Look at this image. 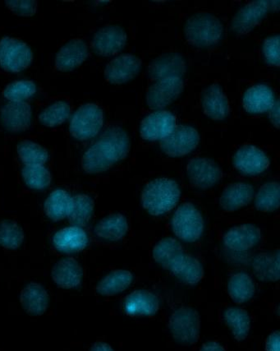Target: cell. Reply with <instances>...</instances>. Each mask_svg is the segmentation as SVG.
<instances>
[{"label":"cell","instance_id":"cell-1","mask_svg":"<svg viewBox=\"0 0 280 351\" xmlns=\"http://www.w3.org/2000/svg\"><path fill=\"white\" fill-rule=\"evenodd\" d=\"M131 141L125 130L111 126L86 151L81 158V167L88 174H100L109 171L127 158Z\"/></svg>","mask_w":280,"mask_h":351},{"label":"cell","instance_id":"cell-2","mask_svg":"<svg viewBox=\"0 0 280 351\" xmlns=\"http://www.w3.org/2000/svg\"><path fill=\"white\" fill-rule=\"evenodd\" d=\"M152 256L160 267L188 286H196L203 278V264L175 239L164 238L160 241L155 245Z\"/></svg>","mask_w":280,"mask_h":351},{"label":"cell","instance_id":"cell-3","mask_svg":"<svg viewBox=\"0 0 280 351\" xmlns=\"http://www.w3.org/2000/svg\"><path fill=\"white\" fill-rule=\"evenodd\" d=\"M181 190L176 181L159 178L148 183L141 194L143 208L153 217L170 213L179 202Z\"/></svg>","mask_w":280,"mask_h":351},{"label":"cell","instance_id":"cell-4","mask_svg":"<svg viewBox=\"0 0 280 351\" xmlns=\"http://www.w3.org/2000/svg\"><path fill=\"white\" fill-rule=\"evenodd\" d=\"M184 35L188 43L197 48L214 47L224 35V26L216 16L199 12L187 20Z\"/></svg>","mask_w":280,"mask_h":351},{"label":"cell","instance_id":"cell-5","mask_svg":"<svg viewBox=\"0 0 280 351\" xmlns=\"http://www.w3.org/2000/svg\"><path fill=\"white\" fill-rule=\"evenodd\" d=\"M173 232L184 242L194 243L203 237L205 222L203 215L191 202L180 205L171 219Z\"/></svg>","mask_w":280,"mask_h":351},{"label":"cell","instance_id":"cell-6","mask_svg":"<svg viewBox=\"0 0 280 351\" xmlns=\"http://www.w3.org/2000/svg\"><path fill=\"white\" fill-rule=\"evenodd\" d=\"M104 125V113L93 103L82 105L74 113L70 121L69 131L79 141L92 139L100 133Z\"/></svg>","mask_w":280,"mask_h":351},{"label":"cell","instance_id":"cell-7","mask_svg":"<svg viewBox=\"0 0 280 351\" xmlns=\"http://www.w3.org/2000/svg\"><path fill=\"white\" fill-rule=\"evenodd\" d=\"M200 325L199 313L192 308L182 307L172 313L168 328L177 342L191 346L199 339Z\"/></svg>","mask_w":280,"mask_h":351},{"label":"cell","instance_id":"cell-8","mask_svg":"<svg viewBox=\"0 0 280 351\" xmlns=\"http://www.w3.org/2000/svg\"><path fill=\"white\" fill-rule=\"evenodd\" d=\"M31 49L24 41L12 37L0 40V68L8 73L24 71L32 63Z\"/></svg>","mask_w":280,"mask_h":351},{"label":"cell","instance_id":"cell-9","mask_svg":"<svg viewBox=\"0 0 280 351\" xmlns=\"http://www.w3.org/2000/svg\"><path fill=\"white\" fill-rule=\"evenodd\" d=\"M200 143V135L195 128L178 125L160 143V149L171 158H181L194 151Z\"/></svg>","mask_w":280,"mask_h":351},{"label":"cell","instance_id":"cell-10","mask_svg":"<svg viewBox=\"0 0 280 351\" xmlns=\"http://www.w3.org/2000/svg\"><path fill=\"white\" fill-rule=\"evenodd\" d=\"M187 175L193 187L205 190L219 183L223 177V171L212 160L196 158L189 160Z\"/></svg>","mask_w":280,"mask_h":351},{"label":"cell","instance_id":"cell-11","mask_svg":"<svg viewBox=\"0 0 280 351\" xmlns=\"http://www.w3.org/2000/svg\"><path fill=\"white\" fill-rule=\"evenodd\" d=\"M183 81L179 77H168L157 80L147 93V104L153 110L164 108L172 104L183 90Z\"/></svg>","mask_w":280,"mask_h":351},{"label":"cell","instance_id":"cell-12","mask_svg":"<svg viewBox=\"0 0 280 351\" xmlns=\"http://www.w3.org/2000/svg\"><path fill=\"white\" fill-rule=\"evenodd\" d=\"M176 126L174 114L168 110H158L142 119L139 133L146 141H162L174 131Z\"/></svg>","mask_w":280,"mask_h":351},{"label":"cell","instance_id":"cell-13","mask_svg":"<svg viewBox=\"0 0 280 351\" xmlns=\"http://www.w3.org/2000/svg\"><path fill=\"white\" fill-rule=\"evenodd\" d=\"M270 11V1L258 0L246 4L237 12L231 23V29L236 35L242 36L252 32Z\"/></svg>","mask_w":280,"mask_h":351},{"label":"cell","instance_id":"cell-14","mask_svg":"<svg viewBox=\"0 0 280 351\" xmlns=\"http://www.w3.org/2000/svg\"><path fill=\"white\" fill-rule=\"evenodd\" d=\"M270 164V159L265 152L253 145L240 147L233 158V167L245 176L261 175L269 168Z\"/></svg>","mask_w":280,"mask_h":351},{"label":"cell","instance_id":"cell-15","mask_svg":"<svg viewBox=\"0 0 280 351\" xmlns=\"http://www.w3.org/2000/svg\"><path fill=\"white\" fill-rule=\"evenodd\" d=\"M142 60L133 55L119 56L106 65L104 75L105 80L111 84H126L133 80L141 71Z\"/></svg>","mask_w":280,"mask_h":351},{"label":"cell","instance_id":"cell-16","mask_svg":"<svg viewBox=\"0 0 280 351\" xmlns=\"http://www.w3.org/2000/svg\"><path fill=\"white\" fill-rule=\"evenodd\" d=\"M127 40L125 29L118 26H106L96 32L92 47L97 55L108 57L120 52L125 48Z\"/></svg>","mask_w":280,"mask_h":351},{"label":"cell","instance_id":"cell-17","mask_svg":"<svg viewBox=\"0 0 280 351\" xmlns=\"http://www.w3.org/2000/svg\"><path fill=\"white\" fill-rule=\"evenodd\" d=\"M31 119V106L26 101L7 103L0 110V123L4 130L10 133L28 130Z\"/></svg>","mask_w":280,"mask_h":351},{"label":"cell","instance_id":"cell-18","mask_svg":"<svg viewBox=\"0 0 280 351\" xmlns=\"http://www.w3.org/2000/svg\"><path fill=\"white\" fill-rule=\"evenodd\" d=\"M89 56L88 45L84 40L75 38L69 40L57 53L55 69L60 72H71L80 67Z\"/></svg>","mask_w":280,"mask_h":351},{"label":"cell","instance_id":"cell-19","mask_svg":"<svg viewBox=\"0 0 280 351\" xmlns=\"http://www.w3.org/2000/svg\"><path fill=\"white\" fill-rule=\"evenodd\" d=\"M262 231L253 224L233 227L224 235V245L228 250L244 252L256 247L262 239Z\"/></svg>","mask_w":280,"mask_h":351},{"label":"cell","instance_id":"cell-20","mask_svg":"<svg viewBox=\"0 0 280 351\" xmlns=\"http://www.w3.org/2000/svg\"><path fill=\"white\" fill-rule=\"evenodd\" d=\"M186 71L187 65L183 57L179 53H170L152 61L147 73L151 80L157 81L168 77L182 78Z\"/></svg>","mask_w":280,"mask_h":351},{"label":"cell","instance_id":"cell-21","mask_svg":"<svg viewBox=\"0 0 280 351\" xmlns=\"http://www.w3.org/2000/svg\"><path fill=\"white\" fill-rule=\"evenodd\" d=\"M123 308L129 317H151L159 311L160 300L158 297L151 291H135L123 300Z\"/></svg>","mask_w":280,"mask_h":351},{"label":"cell","instance_id":"cell-22","mask_svg":"<svg viewBox=\"0 0 280 351\" xmlns=\"http://www.w3.org/2000/svg\"><path fill=\"white\" fill-rule=\"evenodd\" d=\"M201 106L205 114L213 121H224L229 117V100L219 84H212L204 90Z\"/></svg>","mask_w":280,"mask_h":351},{"label":"cell","instance_id":"cell-23","mask_svg":"<svg viewBox=\"0 0 280 351\" xmlns=\"http://www.w3.org/2000/svg\"><path fill=\"white\" fill-rule=\"evenodd\" d=\"M254 194L252 185L244 182H238L226 187L220 197V205L225 212H236L250 204L253 200Z\"/></svg>","mask_w":280,"mask_h":351},{"label":"cell","instance_id":"cell-24","mask_svg":"<svg viewBox=\"0 0 280 351\" xmlns=\"http://www.w3.org/2000/svg\"><path fill=\"white\" fill-rule=\"evenodd\" d=\"M275 102L273 90L264 84H257L246 90L242 106L246 112L253 114L268 112Z\"/></svg>","mask_w":280,"mask_h":351},{"label":"cell","instance_id":"cell-25","mask_svg":"<svg viewBox=\"0 0 280 351\" xmlns=\"http://www.w3.org/2000/svg\"><path fill=\"white\" fill-rule=\"evenodd\" d=\"M51 276L57 286L73 289L80 286L84 278V270L77 260L66 258L55 263L52 268Z\"/></svg>","mask_w":280,"mask_h":351},{"label":"cell","instance_id":"cell-26","mask_svg":"<svg viewBox=\"0 0 280 351\" xmlns=\"http://www.w3.org/2000/svg\"><path fill=\"white\" fill-rule=\"evenodd\" d=\"M129 230L126 217L120 213H114L101 219L94 226V232L103 241L117 242L126 237Z\"/></svg>","mask_w":280,"mask_h":351},{"label":"cell","instance_id":"cell-27","mask_svg":"<svg viewBox=\"0 0 280 351\" xmlns=\"http://www.w3.org/2000/svg\"><path fill=\"white\" fill-rule=\"evenodd\" d=\"M49 297L45 289L32 282L25 287L20 295V303L29 315L41 316L47 311Z\"/></svg>","mask_w":280,"mask_h":351},{"label":"cell","instance_id":"cell-28","mask_svg":"<svg viewBox=\"0 0 280 351\" xmlns=\"http://www.w3.org/2000/svg\"><path fill=\"white\" fill-rule=\"evenodd\" d=\"M53 243L58 250L63 253H77L88 246V237L81 227H66L55 234Z\"/></svg>","mask_w":280,"mask_h":351},{"label":"cell","instance_id":"cell-29","mask_svg":"<svg viewBox=\"0 0 280 351\" xmlns=\"http://www.w3.org/2000/svg\"><path fill=\"white\" fill-rule=\"evenodd\" d=\"M133 282V275L127 270H114L97 284V292L102 296H113L127 290Z\"/></svg>","mask_w":280,"mask_h":351},{"label":"cell","instance_id":"cell-30","mask_svg":"<svg viewBox=\"0 0 280 351\" xmlns=\"http://www.w3.org/2000/svg\"><path fill=\"white\" fill-rule=\"evenodd\" d=\"M279 252L277 253H262L253 260L255 275L262 282H275L279 279Z\"/></svg>","mask_w":280,"mask_h":351},{"label":"cell","instance_id":"cell-31","mask_svg":"<svg viewBox=\"0 0 280 351\" xmlns=\"http://www.w3.org/2000/svg\"><path fill=\"white\" fill-rule=\"evenodd\" d=\"M94 201L85 194H78L70 198L68 217L73 226L82 227L88 224L94 213Z\"/></svg>","mask_w":280,"mask_h":351},{"label":"cell","instance_id":"cell-32","mask_svg":"<svg viewBox=\"0 0 280 351\" xmlns=\"http://www.w3.org/2000/svg\"><path fill=\"white\" fill-rule=\"evenodd\" d=\"M230 298L238 304L248 302L253 298L256 287L252 278L245 272H238L231 276L228 282Z\"/></svg>","mask_w":280,"mask_h":351},{"label":"cell","instance_id":"cell-33","mask_svg":"<svg viewBox=\"0 0 280 351\" xmlns=\"http://www.w3.org/2000/svg\"><path fill=\"white\" fill-rule=\"evenodd\" d=\"M224 319L236 340L241 341L246 339L251 328L248 312L240 308H229L226 309Z\"/></svg>","mask_w":280,"mask_h":351},{"label":"cell","instance_id":"cell-34","mask_svg":"<svg viewBox=\"0 0 280 351\" xmlns=\"http://www.w3.org/2000/svg\"><path fill=\"white\" fill-rule=\"evenodd\" d=\"M280 186L278 182L262 185L255 197V206L262 213H273L279 209Z\"/></svg>","mask_w":280,"mask_h":351},{"label":"cell","instance_id":"cell-35","mask_svg":"<svg viewBox=\"0 0 280 351\" xmlns=\"http://www.w3.org/2000/svg\"><path fill=\"white\" fill-rule=\"evenodd\" d=\"M16 152L25 166H43L49 158L48 152L44 147L28 140L18 143Z\"/></svg>","mask_w":280,"mask_h":351},{"label":"cell","instance_id":"cell-36","mask_svg":"<svg viewBox=\"0 0 280 351\" xmlns=\"http://www.w3.org/2000/svg\"><path fill=\"white\" fill-rule=\"evenodd\" d=\"M70 197L64 190L57 189L45 201L44 210L49 218L55 221L63 220L68 216Z\"/></svg>","mask_w":280,"mask_h":351},{"label":"cell","instance_id":"cell-37","mask_svg":"<svg viewBox=\"0 0 280 351\" xmlns=\"http://www.w3.org/2000/svg\"><path fill=\"white\" fill-rule=\"evenodd\" d=\"M71 107L65 101H57L45 108L39 115L44 126L53 128L64 123L71 115Z\"/></svg>","mask_w":280,"mask_h":351},{"label":"cell","instance_id":"cell-38","mask_svg":"<svg viewBox=\"0 0 280 351\" xmlns=\"http://www.w3.org/2000/svg\"><path fill=\"white\" fill-rule=\"evenodd\" d=\"M23 241V230L18 223L10 220L0 222V245L4 249H18Z\"/></svg>","mask_w":280,"mask_h":351},{"label":"cell","instance_id":"cell-39","mask_svg":"<svg viewBox=\"0 0 280 351\" xmlns=\"http://www.w3.org/2000/svg\"><path fill=\"white\" fill-rule=\"evenodd\" d=\"M22 176L25 184L32 189L42 190L51 183V173L44 166H25Z\"/></svg>","mask_w":280,"mask_h":351},{"label":"cell","instance_id":"cell-40","mask_svg":"<svg viewBox=\"0 0 280 351\" xmlns=\"http://www.w3.org/2000/svg\"><path fill=\"white\" fill-rule=\"evenodd\" d=\"M36 93V86L32 81L20 80L8 84L3 90V96L11 102L28 100Z\"/></svg>","mask_w":280,"mask_h":351},{"label":"cell","instance_id":"cell-41","mask_svg":"<svg viewBox=\"0 0 280 351\" xmlns=\"http://www.w3.org/2000/svg\"><path fill=\"white\" fill-rule=\"evenodd\" d=\"M263 55H264L266 63L279 67V36L278 35L267 37L263 43Z\"/></svg>","mask_w":280,"mask_h":351},{"label":"cell","instance_id":"cell-42","mask_svg":"<svg viewBox=\"0 0 280 351\" xmlns=\"http://www.w3.org/2000/svg\"><path fill=\"white\" fill-rule=\"evenodd\" d=\"M5 4L12 12L22 16H34L38 8L36 0H6Z\"/></svg>","mask_w":280,"mask_h":351},{"label":"cell","instance_id":"cell-43","mask_svg":"<svg viewBox=\"0 0 280 351\" xmlns=\"http://www.w3.org/2000/svg\"><path fill=\"white\" fill-rule=\"evenodd\" d=\"M279 332L277 331L271 333L266 341V351H279Z\"/></svg>","mask_w":280,"mask_h":351},{"label":"cell","instance_id":"cell-44","mask_svg":"<svg viewBox=\"0 0 280 351\" xmlns=\"http://www.w3.org/2000/svg\"><path fill=\"white\" fill-rule=\"evenodd\" d=\"M270 114V121L271 123L274 125V127L277 128V129H279V123H280V117H279V101H275V104L271 109L269 110Z\"/></svg>","mask_w":280,"mask_h":351},{"label":"cell","instance_id":"cell-45","mask_svg":"<svg viewBox=\"0 0 280 351\" xmlns=\"http://www.w3.org/2000/svg\"><path fill=\"white\" fill-rule=\"evenodd\" d=\"M200 351H226L225 349L220 344L217 343L216 341L205 342Z\"/></svg>","mask_w":280,"mask_h":351},{"label":"cell","instance_id":"cell-46","mask_svg":"<svg viewBox=\"0 0 280 351\" xmlns=\"http://www.w3.org/2000/svg\"><path fill=\"white\" fill-rule=\"evenodd\" d=\"M90 351H114L109 344L105 343V342H97L94 343Z\"/></svg>","mask_w":280,"mask_h":351},{"label":"cell","instance_id":"cell-47","mask_svg":"<svg viewBox=\"0 0 280 351\" xmlns=\"http://www.w3.org/2000/svg\"><path fill=\"white\" fill-rule=\"evenodd\" d=\"M279 8V1H270V10L278 11Z\"/></svg>","mask_w":280,"mask_h":351}]
</instances>
